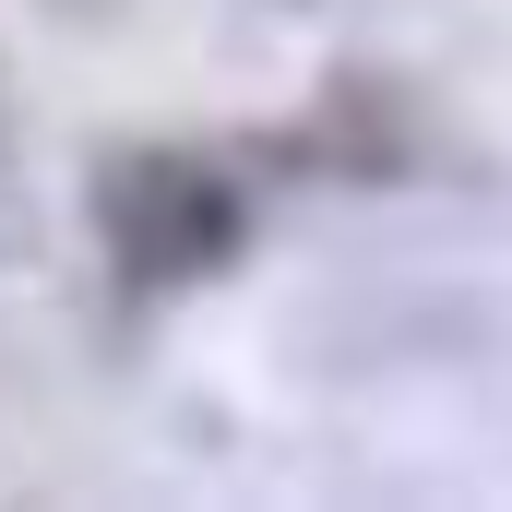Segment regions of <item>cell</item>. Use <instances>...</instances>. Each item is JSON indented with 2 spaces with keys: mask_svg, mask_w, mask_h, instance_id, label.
<instances>
[{
  "mask_svg": "<svg viewBox=\"0 0 512 512\" xmlns=\"http://www.w3.org/2000/svg\"><path fill=\"white\" fill-rule=\"evenodd\" d=\"M96 215H108V251H120L131 286H191V274H215V262L239 251V179L215 167V155H179V143H155V155H120L108 167V191H96Z\"/></svg>",
  "mask_w": 512,
  "mask_h": 512,
  "instance_id": "obj_1",
  "label": "cell"
}]
</instances>
